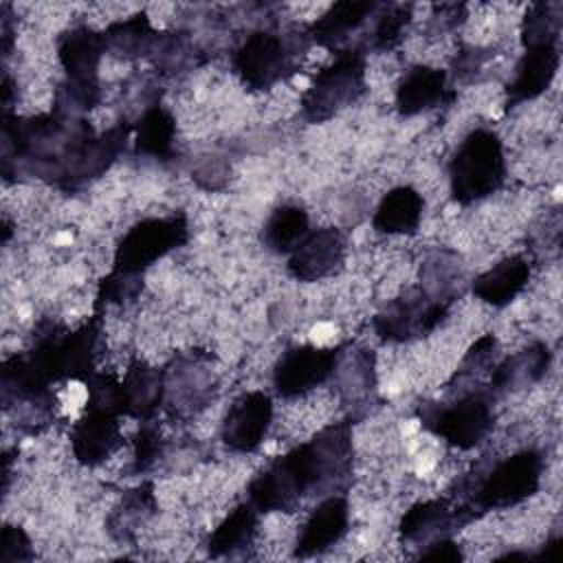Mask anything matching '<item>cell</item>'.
Segmentation results:
<instances>
[{
    "label": "cell",
    "instance_id": "cell-31",
    "mask_svg": "<svg viewBox=\"0 0 563 563\" xmlns=\"http://www.w3.org/2000/svg\"><path fill=\"white\" fill-rule=\"evenodd\" d=\"M161 453V438L154 427V420H143L136 433L134 442V471L143 473L147 471Z\"/></svg>",
    "mask_w": 563,
    "mask_h": 563
},
{
    "label": "cell",
    "instance_id": "cell-6",
    "mask_svg": "<svg viewBox=\"0 0 563 563\" xmlns=\"http://www.w3.org/2000/svg\"><path fill=\"white\" fill-rule=\"evenodd\" d=\"M543 477V457L537 449H521L501 462H497L482 484L475 488L473 497L464 501L471 515L477 519L488 510H501L517 506L532 497Z\"/></svg>",
    "mask_w": 563,
    "mask_h": 563
},
{
    "label": "cell",
    "instance_id": "cell-8",
    "mask_svg": "<svg viewBox=\"0 0 563 563\" xmlns=\"http://www.w3.org/2000/svg\"><path fill=\"white\" fill-rule=\"evenodd\" d=\"M418 416L427 431L455 449L468 451L493 429V394L488 389H475L449 405H424Z\"/></svg>",
    "mask_w": 563,
    "mask_h": 563
},
{
    "label": "cell",
    "instance_id": "cell-30",
    "mask_svg": "<svg viewBox=\"0 0 563 563\" xmlns=\"http://www.w3.org/2000/svg\"><path fill=\"white\" fill-rule=\"evenodd\" d=\"M141 286H143V277H134V275H123V273L110 271V273L99 282L95 306H97V310H99L103 303H123V301H130V299H134V297L141 292Z\"/></svg>",
    "mask_w": 563,
    "mask_h": 563
},
{
    "label": "cell",
    "instance_id": "cell-21",
    "mask_svg": "<svg viewBox=\"0 0 563 563\" xmlns=\"http://www.w3.org/2000/svg\"><path fill=\"white\" fill-rule=\"evenodd\" d=\"M422 211V194L411 185H398L380 198L372 216V227L387 235H413L420 227Z\"/></svg>",
    "mask_w": 563,
    "mask_h": 563
},
{
    "label": "cell",
    "instance_id": "cell-16",
    "mask_svg": "<svg viewBox=\"0 0 563 563\" xmlns=\"http://www.w3.org/2000/svg\"><path fill=\"white\" fill-rule=\"evenodd\" d=\"M473 519L464 504L451 506L446 499H427L409 506L398 523V532L402 541L427 545L440 537H449Z\"/></svg>",
    "mask_w": 563,
    "mask_h": 563
},
{
    "label": "cell",
    "instance_id": "cell-2",
    "mask_svg": "<svg viewBox=\"0 0 563 563\" xmlns=\"http://www.w3.org/2000/svg\"><path fill=\"white\" fill-rule=\"evenodd\" d=\"M101 339V312L75 330L48 325L35 343L2 363V396L37 402L51 398V387L59 380L86 383L95 369L97 345Z\"/></svg>",
    "mask_w": 563,
    "mask_h": 563
},
{
    "label": "cell",
    "instance_id": "cell-19",
    "mask_svg": "<svg viewBox=\"0 0 563 563\" xmlns=\"http://www.w3.org/2000/svg\"><path fill=\"white\" fill-rule=\"evenodd\" d=\"M532 264L526 255H508L473 282V295L495 308L508 306L530 282Z\"/></svg>",
    "mask_w": 563,
    "mask_h": 563
},
{
    "label": "cell",
    "instance_id": "cell-3",
    "mask_svg": "<svg viewBox=\"0 0 563 563\" xmlns=\"http://www.w3.org/2000/svg\"><path fill=\"white\" fill-rule=\"evenodd\" d=\"M506 180V156L490 128L471 130L449 161V189L457 205H473L495 194Z\"/></svg>",
    "mask_w": 563,
    "mask_h": 563
},
{
    "label": "cell",
    "instance_id": "cell-20",
    "mask_svg": "<svg viewBox=\"0 0 563 563\" xmlns=\"http://www.w3.org/2000/svg\"><path fill=\"white\" fill-rule=\"evenodd\" d=\"M125 398V416L136 420H154L163 396H165V374L158 367L141 358H132L125 376L121 380Z\"/></svg>",
    "mask_w": 563,
    "mask_h": 563
},
{
    "label": "cell",
    "instance_id": "cell-13",
    "mask_svg": "<svg viewBox=\"0 0 563 563\" xmlns=\"http://www.w3.org/2000/svg\"><path fill=\"white\" fill-rule=\"evenodd\" d=\"M119 420L121 413L86 402L84 413L70 429V449L75 460L84 466H99L112 457L123 444Z\"/></svg>",
    "mask_w": 563,
    "mask_h": 563
},
{
    "label": "cell",
    "instance_id": "cell-26",
    "mask_svg": "<svg viewBox=\"0 0 563 563\" xmlns=\"http://www.w3.org/2000/svg\"><path fill=\"white\" fill-rule=\"evenodd\" d=\"M310 231V218L299 205H279L273 209L262 229V242L273 253L288 255Z\"/></svg>",
    "mask_w": 563,
    "mask_h": 563
},
{
    "label": "cell",
    "instance_id": "cell-25",
    "mask_svg": "<svg viewBox=\"0 0 563 563\" xmlns=\"http://www.w3.org/2000/svg\"><path fill=\"white\" fill-rule=\"evenodd\" d=\"M550 367V350L545 343H532L528 350L504 358L490 376L488 391L501 394L510 391L512 387H521L528 383L539 380Z\"/></svg>",
    "mask_w": 563,
    "mask_h": 563
},
{
    "label": "cell",
    "instance_id": "cell-1",
    "mask_svg": "<svg viewBox=\"0 0 563 563\" xmlns=\"http://www.w3.org/2000/svg\"><path fill=\"white\" fill-rule=\"evenodd\" d=\"M350 471L352 424L332 422L255 475L246 490L249 501L260 512H292L306 495L345 482Z\"/></svg>",
    "mask_w": 563,
    "mask_h": 563
},
{
    "label": "cell",
    "instance_id": "cell-7",
    "mask_svg": "<svg viewBox=\"0 0 563 563\" xmlns=\"http://www.w3.org/2000/svg\"><path fill=\"white\" fill-rule=\"evenodd\" d=\"M189 240V222L185 213H172L163 218H145L132 224L114 246L112 268L114 273L143 277V273L180 249Z\"/></svg>",
    "mask_w": 563,
    "mask_h": 563
},
{
    "label": "cell",
    "instance_id": "cell-15",
    "mask_svg": "<svg viewBox=\"0 0 563 563\" xmlns=\"http://www.w3.org/2000/svg\"><path fill=\"white\" fill-rule=\"evenodd\" d=\"M523 48L526 51L517 62L515 77L506 86V110L543 95L550 88L552 79L556 77L561 64L559 40L539 42Z\"/></svg>",
    "mask_w": 563,
    "mask_h": 563
},
{
    "label": "cell",
    "instance_id": "cell-24",
    "mask_svg": "<svg viewBox=\"0 0 563 563\" xmlns=\"http://www.w3.org/2000/svg\"><path fill=\"white\" fill-rule=\"evenodd\" d=\"M174 114L165 106L152 103L134 125V154L167 161L174 156Z\"/></svg>",
    "mask_w": 563,
    "mask_h": 563
},
{
    "label": "cell",
    "instance_id": "cell-12",
    "mask_svg": "<svg viewBox=\"0 0 563 563\" xmlns=\"http://www.w3.org/2000/svg\"><path fill=\"white\" fill-rule=\"evenodd\" d=\"M347 240L336 227L310 229L288 253V275L297 282H319L334 275L345 262Z\"/></svg>",
    "mask_w": 563,
    "mask_h": 563
},
{
    "label": "cell",
    "instance_id": "cell-29",
    "mask_svg": "<svg viewBox=\"0 0 563 563\" xmlns=\"http://www.w3.org/2000/svg\"><path fill=\"white\" fill-rule=\"evenodd\" d=\"M413 4H391L376 20L369 46L378 53H389L402 42V33L411 20Z\"/></svg>",
    "mask_w": 563,
    "mask_h": 563
},
{
    "label": "cell",
    "instance_id": "cell-32",
    "mask_svg": "<svg viewBox=\"0 0 563 563\" xmlns=\"http://www.w3.org/2000/svg\"><path fill=\"white\" fill-rule=\"evenodd\" d=\"M29 559H33L29 534L20 526L7 523L2 528V539H0V561L11 563V561H29Z\"/></svg>",
    "mask_w": 563,
    "mask_h": 563
},
{
    "label": "cell",
    "instance_id": "cell-33",
    "mask_svg": "<svg viewBox=\"0 0 563 563\" xmlns=\"http://www.w3.org/2000/svg\"><path fill=\"white\" fill-rule=\"evenodd\" d=\"M418 556L420 559H431V561H438V559L440 561H460V559H464L460 545L449 537H440V539L427 543V548L420 550Z\"/></svg>",
    "mask_w": 563,
    "mask_h": 563
},
{
    "label": "cell",
    "instance_id": "cell-17",
    "mask_svg": "<svg viewBox=\"0 0 563 563\" xmlns=\"http://www.w3.org/2000/svg\"><path fill=\"white\" fill-rule=\"evenodd\" d=\"M347 526H350L347 499L334 493L328 495L323 501H319L312 508V512L303 521L295 543V556L310 559L330 550L347 532Z\"/></svg>",
    "mask_w": 563,
    "mask_h": 563
},
{
    "label": "cell",
    "instance_id": "cell-9",
    "mask_svg": "<svg viewBox=\"0 0 563 563\" xmlns=\"http://www.w3.org/2000/svg\"><path fill=\"white\" fill-rule=\"evenodd\" d=\"M233 70L251 90H268L295 73V55L273 31H253L233 53Z\"/></svg>",
    "mask_w": 563,
    "mask_h": 563
},
{
    "label": "cell",
    "instance_id": "cell-23",
    "mask_svg": "<svg viewBox=\"0 0 563 563\" xmlns=\"http://www.w3.org/2000/svg\"><path fill=\"white\" fill-rule=\"evenodd\" d=\"M257 523L260 510L251 501L238 504L207 537V554L218 559L246 550L257 534Z\"/></svg>",
    "mask_w": 563,
    "mask_h": 563
},
{
    "label": "cell",
    "instance_id": "cell-14",
    "mask_svg": "<svg viewBox=\"0 0 563 563\" xmlns=\"http://www.w3.org/2000/svg\"><path fill=\"white\" fill-rule=\"evenodd\" d=\"M271 420L273 398L262 389L246 391L229 407L220 427V438L224 446L235 453H253L264 442Z\"/></svg>",
    "mask_w": 563,
    "mask_h": 563
},
{
    "label": "cell",
    "instance_id": "cell-5",
    "mask_svg": "<svg viewBox=\"0 0 563 563\" xmlns=\"http://www.w3.org/2000/svg\"><path fill=\"white\" fill-rule=\"evenodd\" d=\"M365 68L367 62L361 48L336 51L332 62L317 70L312 84L301 95V117L308 123H323L358 101L367 90Z\"/></svg>",
    "mask_w": 563,
    "mask_h": 563
},
{
    "label": "cell",
    "instance_id": "cell-11",
    "mask_svg": "<svg viewBox=\"0 0 563 563\" xmlns=\"http://www.w3.org/2000/svg\"><path fill=\"white\" fill-rule=\"evenodd\" d=\"M449 301L431 299L424 290H407L391 299L372 321L374 332L383 341H411L433 332L446 317Z\"/></svg>",
    "mask_w": 563,
    "mask_h": 563
},
{
    "label": "cell",
    "instance_id": "cell-22",
    "mask_svg": "<svg viewBox=\"0 0 563 563\" xmlns=\"http://www.w3.org/2000/svg\"><path fill=\"white\" fill-rule=\"evenodd\" d=\"M378 2L372 0H341L330 4L317 20L308 24V37L323 48L339 46L352 31H356L374 11Z\"/></svg>",
    "mask_w": 563,
    "mask_h": 563
},
{
    "label": "cell",
    "instance_id": "cell-18",
    "mask_svg": "<svg viewBox=\"0 0 563 563\" xmlns=\"http://www.w3.org/2000/svg\"><path fill=\"white\" fill-rule=\"evenodd\" d=\"M453 99H455V90L449 88L446 70L427 66V64H418L409 68L398 81L396 95H394L396 112L405 119L427 112L435 106L451 103Z\"/></svg>",
    "mask_w": 563,
    "mask_h": 563
},
{
    "label": "cell",
    "instance_id": "cell-28",
    "mask_svg": "<svg viewBox=\"0 0 563 563\" xmlns=\"http://www.w3.org/2000/svg\"><path fill=\"white\" fill-rule=\"evenodd\" d=\"M561 33V18L559 4L550 2H534L528 7L523 22H521V42L523 46L559 40Z\"/></svg>",
    "mask_w": 563,
    "mask_h": 563
},
{
    "label": "cell",
    "instance_id": "cell-27",
    "mask_svg": "<svg viewBox=\"0 0 563 563\" xmlns=\"http://www.w3.org/2000/svg\"><path fill=\"white\" fill-rule=\"evenodd\" d=\"M101 33H103L106 51L119 53L123 57L143 55L156 37V31L150 26V18L145 13H136L125 20L112 22Z\"/></svg>",
    "mask_w": 563,
    "mask_h": 563
},
{
    "label": "cell",
    "instance_id": "cell-10",
    "mask_svg": "<svg viewBox=\"0 0 563 563\" xmlns=\"http://www.w3.org/2000/svg\"><path fill=\"white\" fill-rule=\"evenodd\" d=\"M341 356L343 345H292L275 363L273 387L282 398H299L323 385L334 374Z\"/></svg>",
    "mask_w": 563,
    "mask_h": 563
},
{
    "label": "cell",
    "instance_id": "cell-4",
    "mask_svg": "<svg viewBox=\"0 0 563 563\" xmlns=\"http://www.w3.org/2000/svg\"><path fill=\"white\" fill-rule=\"evenodd\" d=\"M103 53V33L90 26H75L59 35L57 59L66 79L57 106H70V112H84L99 103V62Z\"/></svg>",
    "mask_w": 563,
    "mask_h": 563
}]
</instances>
